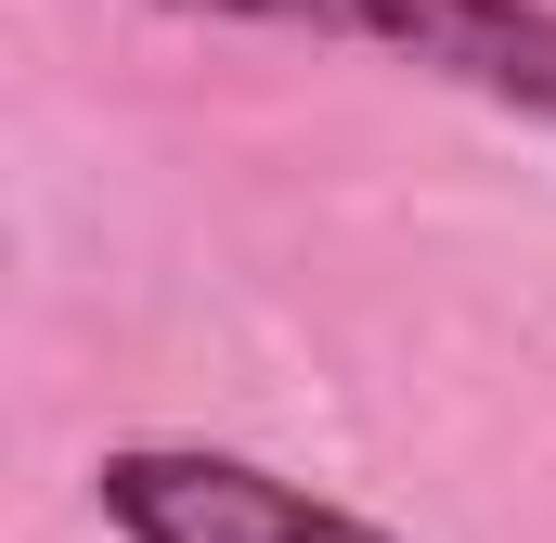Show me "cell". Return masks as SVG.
<instances>
[{"label": "cell", "instance_id": "obj_2", "mask_svg": "<svg viewBox=\"0 0 556 543\" xmlns=\"http://www.w3.org/2000/svg\"><path fill=\"white\" fill-rule=\"evenodd\" d=\"M91 492L130 543H402L324 492H298V479H273V466H247V453H207V440H130V453H104Z\"/></svg>", "mask_w": 556, "mask_h": 543}, {"label": "cell", "instance_id": "obj_1", "mask_svg": "<svg viewBox=\"0 0 556 543\" xmlns=\"http://www.w3.org/2000/svg\"><path fill=\"white\" fill-rule=\"evenodd\" d=\"M155 13L363 39V52H402L427 78H453V91H479V104L556 130V0H155Z\"/></svg>", "mask_w": 556, "mask_h": 543}]
</instances>
